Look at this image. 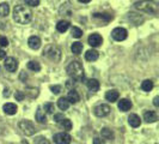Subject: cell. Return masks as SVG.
<instances>
[{"mask_svg":"<svg viewBox=\"0 0 159 144\" xmlns=\"http://www.w3.org/2000/svg\"><path fill=\"white\" fill-rule=\"evenodd\" d=\"M13 19L18 24H28L32 19V11L26 5H18L13 10Z\"/></svg>","mask_w":159,"mask_h":144,"instance_id":"1","label":"cell"},{"mask_svg":"<svg viewBox=\"0 0 159 144\" xmlns=\"http://www.w3.org/2000/svg\"><path fill=\"white\" fill-rule=\"evenodd\" d=\"M67 73L73 80L79 82V80L84 79V69L79 61H72L71 64L67 66Z\"/></svg>","mask_w":159,"mask_h":144,"instance_id":"2","label":"cell"},{"mask_svg":"<svg viewBox=\"0 0 159 144\" xmlns=\"http://www.w3.org/2000/svg\"><path fill=\"white\" fill-rule=\"evenodd\" d=\"M135 8L139 10V11H143V12H146V13H151V15H154L157 13L158 11V6L154 1H151V0H143V1H138L135 2Z\"/></svg>","mask_w":159,"mask_h":144,"instance_id":"3","label":"cell"},{"mask_svg":"<svg viewBox=\"0 0 159 144\" xmlns=\"http://www.w3.org/2000/svg\"><path fill=\"white\" fill-rule=\"evenodd\" d=\"M43 56H47L48 59H50L54 63H59L61 60V50L59 47H56L54 45H50V46H47L44 48Z\"/></svg>","mask_w":159,"mask_h":144,"instance_id":"4","label":"cell"},{"mask_svg":"<svg viewBox=\"0 0 159 144\" xmlns=\"http://www.w3.org/2000/svg\"><path fill=\"white\" fill-rule=\"evenodd\" d=\"M18 127L25 136H32L36 132V128L30 120H20L18 124Z\"/></svg>","mask_w":159,"mask_h":144,"instance_id":"5","label":"cell"},{"mask_svg":"<svg viewBox=\"0 0 159 144\" xmlns=\"http://www.w3.org/2000/svg\"><path fill=\"white\" fill-rule=\"evenodd\" d=\"M127 30L125 28H115L111 32L112 39L115 41H123L127 39Z\"/></svg>","mask_w":159,"mask_h":144,"instance_id":"6","label":"cell"},{"mask_svg":"<svg viewBox=\"0 0 159 144\" xmlns=\"http://www.w3.org/2000/svg\"><path fill=\"white\" fill-rule=\"evenodd\" d=\"M93 112L97 117H99V118H103V117H107L109 113H110V107L108 106V104H98V106H96L95 109H93Z\"/></svg>","mask_w":159,"mask_h":144,"instance_id":"7","label":"cell"},{"mask_svg":"<svg viewBox=\"0 0 159 144\" xmlns=\"http://www.w3.org/2000/svg\"><path fill=\"white\" fill-rule=\"evenodd\" d=\"M72 141V137L66 132H60L54 136V142L56 144H70Z\"/></svg>","mask_w":159,"mask_h":144,"instance_id":"8","label":"cell"},{"mask_svg":"<svg viewBox=\"0 0 159 144\" xmlns=\"http://www.w3.org/2000/svg\"><path fill=\"white\" fill-rule=\"evenodd\" d=\"M88 42L91 47H99V46L102 45V42H103V39H102V36H101L99 34L93 32V34H91V35L89 36Z\"/></svg>","mask_w":159,"mask_h":144,"instance_id":"9","label":"cell"},{"mask_svg":"<svg viewBox=\"0 0 159 144\" xmlns=\"http://www.w3.org/2000/svg\"><path fill=\"white\" fill-rule=\"evenodd\" d=\"M4 66H5V69L8 72H15L18 69V61H17L15 58L8 56V58L5 59V61H4Z\"/></svg>","mask_w":159,"mask_h":144,"instance_id":"10","label":"cell"},{"mask_svg":"<svg viewBox=\"0 0 159 144\" xmlns=\"http://www.w3.org/2000/svg\"><path fill=\"white\" fill-rule=\"evenodd\" d=\"M35 118L37 120V122L40 124H46L47 122V117H46V113L42 109V107H39L37 111H36V114H35Z\"/></svg>","mask_w":159,"mask_h":144,"instance_id":"11","label":"cell"},{"mask_svg":"<svg viewBox=\"0 0 159 144\" xmlns=\"http://www.w3.org/2000/svg\"><path fill=\"white\" fill-rule=\"evenodd\" d=\"M28 45L31 49H39L41 47V40L37 36H30L28 40Z\"/></svg>","mask_w":159,"mask_h":144,"instance_id":"12","label":"cell"},{"mask_svg":"<svg viewBox=\"0 0 159 144\" xmlns=\"http://www.w3.org/2000/svg\"><path fill=\"white\" fill-rule=\"evenodd\" d=\"M120 97V94L117 90H109V91H107V94H105V98H107V101H109V102H116L117 100H119Z\"/></svg>","mask_w":159,"mask_h":144,"instance_id":"13","label":"cell"},{"mask_svg":"<svg viewBox=\"0 0 159 144\" xmlns=\"http://www.w3.org/2000/svg\"><path fill=\"white\" fill-rule=\"evenodd\" d=\"M132 108V102L127 100V98H122L121 101H119V109L122 112H128Z\"/></svg>","mask_w":159,"mask_h":144,"instance_id":"14","label":"cell"},{"mask_svg":"<svg viewBox=\"0 0 159 144\" xmlns=\"http://www.w3.org/2000/svg\"><path fill=\"white\" fill-rule=\"evenodd\" d=\"M128 122H129V125H130L132 127H139L140 124H141V120L139 118V115H136V114H130V115L128 117Z\"/></svg>","mask_w":159,"mask_h":144,"instance_id":"15","label":"cell"},{"mask_svg":"<svg viewBox=\"0 0 159 144\" xmlns=\"http://www.w3.org/2000/svg\"><path fill=\"white\" fill-rule=\"evenodd\" d=\"M2 109H4V112L6 113V114H8V115H13V114L17 113V106L15 103L7 102V103L4 104Z\"/></svg>","mask_w":159,"mask_h":144,"instance_id":"16","label":"cell"},{"mask_svg":"<svg viewBox=\"0 0 159 144\" xmlns=\"http://www.w3.org/2000/svg\"><path fill=\"white\" fill-rule=\"evenodd\" d=\"M143 120L146 122H156L158 120V117H157V114L153 111H147L143 114Z\"/></svg>","mask_w":159,"mask_h":144,"instance_id":"17","label":"cell"},{"mask_svg":"<svg viewBox=\"0 0 159 144\" xmlns=\"http://www.w3.org/2000/svg\"><path fill=\"white\" fill-rule=\"evenodd\" d=\"M66 98L68 100L70 103H77V102H79L80 101V96L75 90H71V91L68 93V95H67Z\"/></svg>","mask_w":159,"mask_h":144,"instance_id":"18","label":"cell"},{"mask_svg":"<svg viewBox=\"0 0 159 144\" xmlns=\"http://www.w3.org/2000/svg\"><path fill=\"white\" fill-rule=\"evenodd\" d=\"M98 52L95 50V49H90L88 50L86 53H85V59L88 60V61H96L97 59H98Z\"/></svg>","mask_w":159,"mask_h":144,"instance_id":"19","label":"cell"},{"mask_svg":"<svg viewBox=\"0 0 159 144\" xmlns=\"http://www.w3.org/2000/svg\"><path fill=\"white\" fill-rule=\"evenodd\" d=\"M86 85H88L89 90H91V91H98V89H99V82L97 79H89L88 83H86Z\"/></svg>","mask_w":159,"mask_h":144,"instance_id":"20","label":"cell"},{"mask_svg":"<svg viewBox=\"0 0 159 144\" xmlns=\"http://www.w3.org/2000/svg\"><path fill=\"white\" fill-rule=\"evenodd\" d=\"M68 28H70V22L67 21H60L56 24V30L59 32H65Z\"/></svg>","mask_w":159,"mask_h":144,"instance_id":"21","label":"cell"},{"mask_svg":"<svg viewBox=\"0 0 159 144\" xmlns=\"http://www.w3.org/2000/svg\"><path fill=\"white\" fill-rule=\"evenodd\" d=\"M57 107H59L61 111H66V109H68V107H70V102H68V100H67L66 97H61V98H59V101H57Z\"/></svg>","mask_w":159,"mask_h":144,"instance_id":"22","label":"cell"},{"mask_svg":"<svg viewBox=\"0 0 159 144\" xmlns=\"http://www.w3.org/2000/svg\"><path fill=\"white\" fill-rule=\"evenodd\" d=\"M101 135H102V138L104 139H109V141H112L114 139V132H112L110 128H103L101 131Z\"/></svg>","mask_w":159,"mask_h":144,"instance_id":"23","label":"cell"},{"mask_svg":"<svg viewBox=\"0 0 159 144\" xmlns=\"http://www.w3.org/2000/svg\"><path fill=\"white\" fill-rule=\"evenodd\" d=\"M93 17L96 19H101V21H104L105 23L110 22L112 19L111 15H107V13H93Z\"/></svg>","mask_w":159,"mask_h":144,"instance_id":"24","label":"cell"},{"mask_svg":"<svg viewBox=\"0 0 159 144\" xmlns=\"http://www.w3.org/2000/svg\"><path fill=\"white\" fill-rule=\"evenodd\" d=\"M71 50L72 53H74V54H80L81 52H83V43L81 42H74L73 45H72L71 47Z\"/></svg>","mask_w":159,"mask_h":144,"instance_id":"25","label":"cell"},{"mask_svg":"<svg viewBox=\"0 0 159 144\" xmlns=\"http://www.w3.org/2000/svg\"><path fill=\"white\" fill-rule=\"evenodd\" d=\"M10 13V6L7 2H1L0 4V16L6 17Z\"/></svg>","mask_w":159,"mask_h":144,"instance_id":"26","label":"cell"},{"mask_svg":"<svg viewBox=\"0 0 159 144\" xmlns=\"http://www.w3.org/2000/svg\"><path fill=\"white\" fill-rule=\"evenodd\" d=\"M141 89H143V91H151L152 89H153V82L151 79H146L143 80V83H141Z\"/></svg>","mask_w":159,"mask_h":144,"instance_id":"27","label":"cell"},{"mask_svg":"<svg viewBox=\"0 0 159 144\" xmlns=\"http://www.w3.org/2000/svg\"><path fill=\"white\" fill-rule=\"evenodd\" d=\"M28 69H29L30 71L39 72L41 70V65L39 61H29V63H28Z\"/></svg>","mask_w":159,"mask_h":144,"instance_id":"28","label":"cell"},{"mask_svg":"<svg viewBox=\"0 0 159 144\" xmlns=\"http://www.w3.org/2000/svg\"><path fill=\"white\" fill-rule=\"evenodd\" d=\"M71 32H72V36L75 37V39H79V37L83 36V30L80 28H78V26H73Z\"/></svg>","mask_w":159,"mask_h":144,"instance_id":"29","label":"cell"},{"mask_svg":"<svg viewBox=\"0 0 159 144\" xmlns=\"http://www.w3.org/2000/svg\"><path fill=\"white\" fill-rule=\"evenodd\" d=\"M59 124H60V125H61V126H62V127H64L65 130H67V131L72 128V122H71V120H68V119L61 120V121H60Z\"/></svg>","mask_w":159,"mask_h":144,"instance_id":"30","label":"cell"},{"mask_svg":"<svg viewBox=\"0 0 159 144\" xmlns=\"http://www.w3.org/2000/svg\"><path fill=\"white\" fill-rule=\"evenodd\" d=\"M44 111H46L47 113H54V111H55L54 103H50V102L46 103L44 104Z\"/></svg>","mask_w":159,"mask_h":144,"instance_id":"31","label":"cell"},{"mask_svg":"<svg viewBox=\"0 0 159 144\" xmlns=\"http://www.w3.org/2000/svg\"><path fill=\"white\" fill-rule=\"evenodd\" d=\"M24 1L28 6H31V7H36L40 5V0H24Z\"/></svg>","mask_w":159,"mask_h":144,"instance_id":"32","label":"cell"},{"mask_svg":"<svg viewBox=\"0 0 159 144\" xmlns=\"http://www.w3.org/2000/svg\"><path fill=\"white\" fill-rule=\"evenodd\" d=\"M8 40L5 36H0V47H7Z\"/></svg>","mask_w":159,"mask_h":144,"instance_id":"33","label":"cell"},{"mask_svg":"<svg viewBox=\"0 0 159 144\" xmlns=\"http://www.w3.org/2000/svg\"><path fill=\"white\" fill-rule=\"evenodd\" d=\"M36 144H52L48 139H46V138H43V137H40V138H37V142H36Z\"/></svg>","mask_w":159,"mask_h":144,"instance_id":"34","label":"cell"},{"mask_svg":"<svg viewBox=\"0 0 159 144\" xmlns=\"http://www.w3.org/2000/svg\"><path fill=\"white\" fill-rule=\"evenodd\" d=\"M50 90L54 93V94H59L61 91V87L60 85H52L50 87Z\"/></svg>","mask_w":159,"mask_h":144,"instance_id":"35","label":"cell"},{"mask_svg":"<svg viewBox=\"0 0 159 144\" xmlns=\"http://www.w3.org/2000/svg\"><path fill=\"white\" fill-rule=\"evenodd\" d=\"M16 98L18 100V101H22L24 97H25V95L23 94V91H16Z\"/></svg>","mask_w":159,"mask_h":144,"instance_id":"36","label":"cell"},{"mask_svg":"<svg viewBox=\"0 0 159 144\" xmlns=\"http://www.w3.org/2000/svg\"><path fill=\"white\" fill-rule=\"evenodd\" d=\"M64 119H65L64 114H55V115H54V120H55L56 122H60L61 120H64Z\"/></svg>","mask_w":159,"mask_h":144,"instance_id":"37","label":"cell"},{"mask_svg":"<svg viewBox=\"0 0 159 144\" xmlns=\"http://www.w3.org/2000/svg\"><path fill=\"white\" fill-rule=\"evenodd\" d=\"M93 144H104V141L101 139V138H98V137H96L95 139H93Z\"/></svg>","mask_w":159,"mask_h":144,"instance_id":"38","label":"cell"},{"mask_svg":"<svg viewBox=\"0 0 159 144\" xmlns=\"http://www.w3.org/2000/svg\"><path fill=\"white\" fill-rule=\"evenodd\" d=\"M5 130H6V128H5V125L0 121V135H4V133H5Z\"/></svg>","mask_w":159,"mask_h":144,"instance_id":"39","label":"cell"},{"mask_svg":"<svg viewBox=\"0 0 159 144\" xmlns=\"http://www.w3.org/2000/svg\"><path fill=\"white\" fill-rule=\"evenodd\" d=\"M153 104H154L156 107H158L159 106V97L158 96H156V97H154V100H153Z\"/></svg>","mask_w":159,"mask_h":144,"instance_id":"40","label":"cell"},{"mask_svg":"<svg viewBox=\"0 0 159 144\" xmlns=\"http://www.w3.org/2000/svg\"><path fill=\"white\" fill-rule=\"evenodd\" d=\"M5 56H6V53L0 48V59H2V58H5Z\"/></svg>","mask_w":159,"mask_h":144,"instance_id":"41","label":"cell"},{"mask_svg":"<svg viewBox=\"0 0 159 144\" xmlns=\"http://www.w3.org/2000/svg\"><path fill=\"white\" fill-rule=\"evenodd\" d=\"M78 1H79V2H83V4H88L91 0H78Z\"/></svg>","mask_w":159,"mask_h":144,"instance_id":"42","label":"cell"},{"mask_svg":"<svg viewBox=\"0 0 159 144\" xmlns=\"http://www.w3.org/2000/svg\"><path fill=\"white\" fill-rule=\"evenodd\" d=\"M20 144H29V143H28V142L24 139V141H22V142H20Z\"/></svg>","mask_w":159,"mask_h":144,"instance_id":"43","label":"cell"},{"mask_svg":"<svg viewBox=\"0 0 159 144\" xmlns=\"http://www.w3.org/2000/svg\"><path fill=\"white\" fill-rule=\"evenodd\" d=\"M151 1H153V0H151Z\"/></svg>","mask_w":159,"mask_h":144,"instance_id":"44","label":"cell"}]
</instances>
